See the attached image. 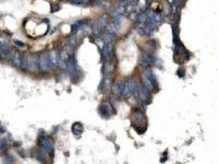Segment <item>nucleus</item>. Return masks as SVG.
<instances>
[{"instance_id":"1","label":"nucleus","mask_w":218,"mask_h":164,"mask_svg":"<svg viewBox=\"0 0 218 164\" xmlns=\"http://www.w3.org/2000/svg\"><path fill=\"white\" fill-rule=\"evenodd\" d=\"M48 21L45 19L29 18L25 22V32L32 38H37V37L44 36L46 32L48 31Z\"/></svg>"}]
</instances>
